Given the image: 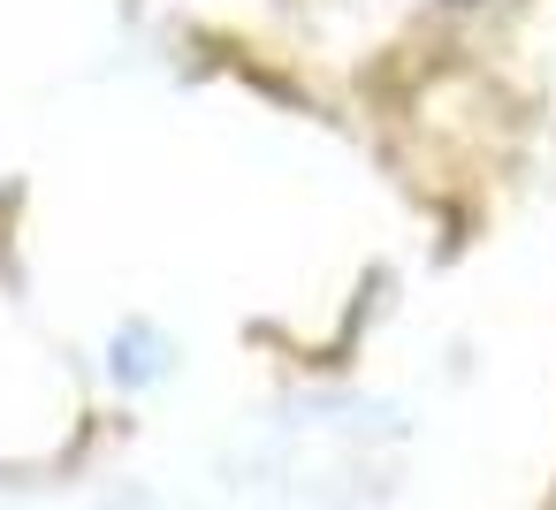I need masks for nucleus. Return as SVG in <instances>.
<instances>
[{"instance_id": "f257e3e1", "label": "nucleus", "mask_w": 556, "mask_h": 510, "mask_svg": "<svg viewBox=\"0 0 556 510\" xmlns=\"http://www.w3.org/2000/svg\"><path fill=\"white\" fill-rule=\"evenodd\" d=\"M457 9H472V0H457Z\"/></svg>"}]
</instances>
